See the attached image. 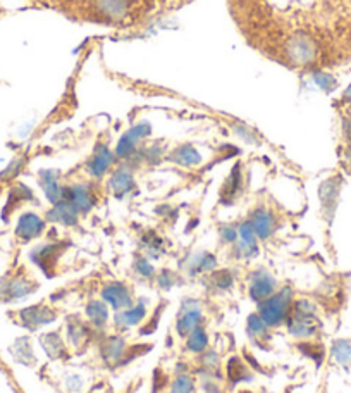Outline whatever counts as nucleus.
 <instances>
[{
	"instance_id": "f257e3e1",
	"label": "nucleus",
	"mask_w": 351,
	"mask_h": 393,
	"mask_svg": "<svg viewBox=\"0 0 351 393\" xmlns=\"http://www.w3.org/2000/svg\"><path fill=\"white\" fill-rule=\"evenodd\" d=\"M293 288L284 287L279 288L275 294L259 303V316L268 328H279L286 324L288 317L291 316L293 309Z\"/></svg>"
},
{
	"instance_id": "f03ea898",
	"label": "nucleus",
	"mask_w": 351,
	"mask_h": 393,
	"mask_svg": "<svg viewBox=\"0 0 351 393\" xmlns=\"http://www.w3.org/2000/svg\"><path fill=\"white\" fill-rule=\"evenodd\" d=\"M57 319V310L53 307L46 306L45 302L37 303V306L26 307V309L17 312V321L21 326L28 330H38V328L46 326Z\"/></svg>"
},
{
	"instance_id": "7ed1b4c3",
	"label": "nucleus",
	"mask_w": 351,
	"mask_h": 393,
	"mask_svg": "<svg viewBox=\"0 0 351 393\" xmlns=\"http://www.w3.org/2000/svg\"><path fill=\"white\" fill-rule=\"evenodd\" d=\"M102 300L107 306L112 307L114 310H124L130 309L132 306V295L130 287L126 283H121V281H112V283H107L102 288Z\"/></svg>"
},
{
	"instance_id": "20e7f679",
	"label": "nucleus",
	"mask_w": 351,
	"mask_h": 393,
	"mask_svg": "<svg viewBox=\"0 0 351 393\" xmlns=\"http://www.w3.org/2000/svg\"><path fill=\"white\" fill-rule=\"evenodd\" d=\"M189 307H186L182 303L181 307V312H179L178 321H176V331L181 338H188L189 333L193 330H196L198 326H202V321H203V314L202 310L198 309V303L196 302H186Z\"/></svg>"
},
{
	"instance_id": "39448f33",
	"label": "nucleus",
	"mask_w": 351,
	"mask_h": 393,
	"mask_svg": "<svg viewBox=\"0 0 351 393\" xmlns=\"http://www.w3.org/2000/svg\"><path fill=\"white\" fill-rule=\"evenodd\" d=\"M277 292V283H275V278L272 274H268L267 271H255L250 278V287L248 294L252 296V300L255 302H264L265 299H268L272 294Z\"/></svg>"
},
{
	"instance_id": "423d86ee",
	"label": "nucleus",
	"mask_w": 351,
	"mask_h": 393,
	"mask_svg": "<svg viewBox=\"0 0 351 393\" xmlns=\"http://www.w3.org/2000/svg\"><path fill=\"white\" fill-rule=\"evenodd\" d=\"M38 290V283L35 280H30L24 274H17L16 278L9 281V283L3 285L0 295H3V300L10 302V300H19L24 296L31 295L33 292Z\"/></svg>"
},
{
	"instance_id": "0eeeda50",
	"label": "nucleus",
	"mask_w": 351,
	"mask_h": 393,
	"mask_svg": "<svg viewBox=\"0 0 351 393\" xmlns=\"http://www.w3.org/2000/svg\"><path fill=\"white\" fill-rule=\"evenodd\" d=\"M286 326H288V331L291 337L311 338L315 333H317L320 324H318L317 317H302L291 314V316L288 317V321H286Z\"/></svg>"
},
{
	"instance_id": "6e6552de",
	"label": "nucleus",
	"mask_w": 351,
	"mask_h": 393,
	"mask_svg": "<svg viewBox=\"0 0 351 393\" xmlns=\"http://www.w3.org/2000/svg\"><path fill=\"white\" fill-rule=\"evenodd\" d=\"M89 333V326L85 321H81L78 316H69L66 321V338L71 345L76 346V349H81L85 344L88 342Z\"/></svg>"
},
{
	"instance_id": "1a4fd4ad",
	"label": "nucleus",
	"mask_w": 351,
	"mask_h": 393,
	"mask_svg": "<svg viewBox=\"0 0 351 393\" xmlns=\"http://www.w3.org/2000/svg\"><path fill=\"white\" fill-rule=\"evenodd\" d=\"M126 352H128V345L123 337H109L102 342V345H100V353H102L103 360H105V362L117 364V366H121Z\"/></svg>"
},
{
	"instance_id": "9d476101",
	"label": "nucleus",
	"mask_w": 351,
	"mask_h": 393,
	"mask_svg": "<svg viewBox=\"0 0 351 393\" xmlns=\"http://www.w3.org/2000/svg\"><path fill=\"white\" fill-rule=\"evenodd\" d=\"M145 317H146L145 302H138V303H132L130 309L117 310L116 317H114V323H116L117 328H123L124 330V328L138 326Z\"/></svg>"
},
{
	"instance_id": "9b49d317",
	"label": "nucleus",
	"mask_w": 351,
	"mask_h": 393,
	"mask_svg": "<svg viewBox=\"0 0 351 393\" xmlns=\"http://www.w3.org/2000/svg\"><path fill=\"white\" fill-rule=\"evenodd\" d=\"M40 344L52 360H60L67 357V345L60 331H50V333L42 335Z\"/></svg>"
},
{
	"instance_id": "f8f14e48",
	"label": "nucleus",
	"mask_w": 351,
	"mask_h": 393,
	"mask_svg": "<svg viewBox=\"0 0 351 393\" xmlns=\"http://www.w3.org/2000/svg\"><path fill=\"white\" fill-rule=\"evenodd\" d=\"M88 323L96 330H102L109 321V306L103 300H92L87 306Z\"/></svg>"
},
{
	"instance_id": "ddd939ff",
	"label": "nucleus",
	"mask_w": 351,
	"mask_h": 393,
	"mask_svg": "<svg viewBox=\"0 0 351 393\" xmlns=\"http://www.w3.org/2000/svg\"><path fill=\"white\" fill-rule=\"evenodd\" d=\"M45 224L40 217H37L35 214H26V216L21 217L19 226H17V235L23 238L24 242L31 240V238H37L38 235L44 231Z\"/></svg>"
},
{
	"instance_id": "4468645a",
	"label": "nucleus",
	"mask_w": 351,
	"mask_h": 393,
	"mask_svg": "<svg viewBox=\"0 0 351 393\" xmlns=\"http://www.w3.org/2000/svg\"><path fill=\"white\" fill-rule=\"evenodd\" d=\"M268 330H271V328L264 323V319L257 312L248 316V319H246V331H248V337L252 338V340L259 342V344L264 340H268Z\"/></svg>"
},
{
	"instance_id": "2eb2a0df",
	"label": "nucleus",
	"mask_w": 351,
	"mask_h": 393,
	"mask_svg": "<svg viewBox=\"0 0 351 393\" xmlns=\"http://www.w3.org/2000/svg\"><path fill=\"white\" fill-rule=\"evenodd\" d=\"M209 346V335H207L205 328L198 326L196 330H193L189 333V337L186 338V349L193 353H203Z\"/></svg>"
},
{
	"instance_id": "dca6fc26",
	"label": "nucleus",
	"mask_w": 351,
	"mask_h": 393,
	"mask_svg": "<svg viewBox=\"0 0 351 393\" xmlns=\"http://www.w3.org/2000/svg\"><path fill=\"white\" fill-rule=\"evenodd\" d=\"M250 223H252L257 237H260V238H267L268 235L274 231V221H272V216L268 212H265V210H259V212H255V216L252 217Z\"/></svg>"
},
{
	"instance_id": "f3484780",
	"label": "nucleus",
	"mask_w": 351,
	"mask_h": 393,
	"mask_svg": "<svg viewBox=\"0 0 351 393\" xmlns=\"http://www.w3.org/2000/svg\"><path fill=\"white\" fill-rule=\"evenodd\" d=\"M110 162H112V159H110L109 150L102 149V150H99L95 156H93L92 162H89V171H92L93 176L100 178L107 169H109Z\"/></svg>"
},
{
	"instance_id": "a211bd4d",
	"label": "nucleus",
	"mask_w": 351,
	"mask_h": 393,
	"mask_svg": "<svg viewBox=\"0 0 351 393\" xmlns=\"http://www.w3.org/2000/svg\"><path fill=\"white\" fill-rule=\"evenodd\" d=\"M228 374H229V380H232V383L252 380V373L248 371L246 364H243L241 360L236 359V357L228 362Z\"/></svg>"
},
{
	"instance_id": "6ab92c4d",
	"label": "nucleus",
	"mask_w": 351,
	"mask_h": 393,
	"mask_svg": "<svg viewBox=\"0 0 351 393\" xmlns=\"http://www.w3.org/2000/svg\"><path fill=\"white\" fill-rule=\"evenodd\" d=\"M64 390L67 393H83L85 387H87V381L81 374L78 373H66L62 378Z\"/></svg>"
},
{
	"instance_id": "aec40b11",
	"label": "nucleus",
	"mask_w": 351,
	"mask_h": 393,
	"mask_svg": "<svg viewBox=\"0 0 351 393\" xmlns=\"http://www.w3.org/2000/svg\"><path fill=\"white\" fill-rule=\"evenodd\" d=\"M131 176L128 173H124V171H117L116 174L112 176V180H110V185H112L114 192H116L117 195H124L128 190L131 188Z\"/></svg>"
},
{
	"instance_id": "412c9836",
	"label": "nucleus",
	"mask_w": 351,
	"mask_h": 393,
	"mask_svg": "<svg viewBox=\"0 0 351 393\" xmlns=\"http://www.w3.org/2000/svg\"><path fill=\"white\" fill-rule=\"evenodd\" d=\"M174 160H178L182 166H193V164L200 162V156L196 153L195 149L191 147H182L174 152Z\"/></svg>"
},
{
	"instance_id": "4be33fe9",
	"label": "nucleus",
	"mask_w": 351,
	"mask_h": 393,
	"mask_svg": "<svg viewBox=\"0 0 351 393\" xmlns=\"http://www.w3.org/2000/svg\"><path fill=\"white\" fill-rule=\"evenodd\" d=\"M332 353H334L336 360L341 364L351 362V342L339 340L332 345Z\"/></svg>"
},
{
	"instance_id": "5701e85b",
	"label": "nucleus",
	"mask_w": 351,
	"mask_h": 393,
	"mask_svg": "<svg viewBox=\"0 0 351 393\" xmlns=\"http://www.w3.org/2000/svg\"><path fill=\"white\" fill-rule=\"evenodd\" d=\"M195 390V380L188 374H181L174 380L173 387H171V393H193Z\"/></svg>"
},
{
	"instance_id": "b1692460",
	"label": "nucleus",
	"mask_w": 351,
	"mask_h": 393,
	"mask_svg": "<svg viewBox=\"0 0 351 393\" xmlns=\"http://www.w3.org/2000/svg\"><path fill=\"white\" fill-rule=\"evenodd\" d=\"M212 281L219 290H229L232 287V283H234V278H232V274L229 271H219V273L212 274Z\"/></svg>"
},
{
	"instance_id": "393cba45",
	"label": "nucleus",
	"mask_w": 351,
	"mask_h": 393,
	"mask_svg": "<svg viewBox=\"0 0 351 393\" xmlns=\"http://www.w3.org/2000/svg\"><path fill=\"white\" fill-rule=\"evenodd\" d=\"M202 364L207 371H212L214 373V371L219 367V356H217V352H214V350H205V352L202 353Z\"/></svg>"
},
{
	"instance_id": "a878e982",
	"label": "nucleus",
	"mask_w": 351,
	"mask_h": 393,
	"mask_svg": "<svg viewBox=\"0 0 351 393\" xmlns=\"http://www.w3.org/2000/svg\"><path fill=\"white\" fill-rule=\"evenodd\" d=\"M136 271H138V273L145 278L153 276V267L150 266L146 259H139L138 262H136Z\"/></svg>"
},
{
	"instance_id": "bb28decb",
	"label": "nucleus",
	"mask_w": 351,
	"mask_h": 393,
	"mask_svg": "<svg viewBox=\"0 0 351 393\" xmlns=\"http://www.w3.org/2000/svg\"><path fill=\"white\" fill-rule=\"evenodd\" d=\"M159 281H160V287L162 288H171L174 285V280H173V274L169 273V271H164L162 274H160V278H159Z\"/></svg>"
},
{
	"instance_id": "cd10ccee",
	"label": "nucleus",
	"mask_w": 351,
	"mask_h": 393,
	"mask_svg": "<svg viewBox=\"0 0 351 393\" xmlns=\"http://www.w3.org/2000/svg\"><path fill=\"white\" fill-rule=\"evenodd\" d=\"M241 393H253V392H241Z\"/></svg>"
}]
</instances>
